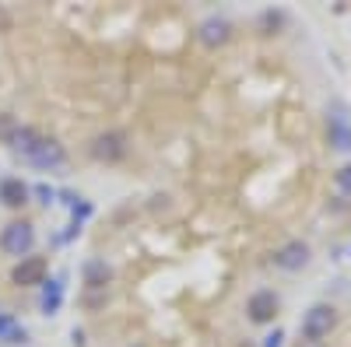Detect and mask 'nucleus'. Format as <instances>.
<instances>
[{"label":"nucleus","instance_id":"f257e3e1","mask_svg":"<svg viewBox=\"0 0 351 347\" xmlns=\"http://www.w3.org/2000/svg\"><path fill=\"white\" fill-rule=\"evenodd\" d=\"M334 326H337V309L327 305V302H316V305L302 316V337H306L309 344H324Z\"/></svg>","mask_w":351,"mask_h":347},{"label":"nucleus","instance_id":"f03ea898","mask_svg":"<svg viewBox=\"0 0 351 347\" xmlns=\"http://www.w3.org/2000/svg\"><path fill=\"white\" fill-rule=\"evenodd\" d=\"M32 246H36V231H32L28 221H11L4 231H0V249H4L8 256L25 259L28 253H32Z\"/></svg>","mask_w":351,"mask_h":347},{"label":"nucleus","instance_id":"7ed1b4c3","mask_svg":"<svg viewBox=\"0 0 351 347\" xmlns=\"http://www.w3.org/2000/svg\"><path fill=\"white\" fill-rule=\"evenodd\" d=\"M25 162H28V165H36V168H60V165L67 162V155H64V148H60L56 140L43 137L36 148L25 155Z\"/></svg>","mask_w":351,"mask_h":347},{"label":"nucleus","instance_id":"20e7f679","mask_svg":"<svg viewBox=\"0 0 351 347\" xmlns=\"http://www.w3.org/2000/svg\"><path fill=\"white\" fill-rule=\"evenodd\" d=\"M46 270H49V264L43 256H25V259H18V267L11 270V281L21 284V287H36V284L46 281Z\"/></svg>","mask_w":351,"mask_h":347},{"label":"nucleus","instance_id":"39448f33","mask_svg":"<svg viewBox=\"0 0 351 347\" xmlns=\"http://www.w3.org/2000/svg\"><path fill=\"white\" fill-rule=\"evenodd\" d=\"M92 155L99 162H120L127 155V137L120 130H109V133H99L95 144H92Z\"/></svg>","mask_w":351,"mask_h":347},{"label":"nucleus","instance_id":"423d86ee","mask_svg":"<svg viewBox=\"0 0 351 347\" xmlns=\"http://www.w3.org/2000/svg\"><path fill=\"white\" fill-rule=\"evenodd\" d=\"M309 264V246L306 242H285L278 253H274V267H281V270H302Z\"/></svg>","mask_w":351,"mask_h":347},{"label":"nucleus","instance_id":"0eeeda50","mask_svg":"<svg viewBox=\"0 0 351 347\" xmlns=\"http://www.w3.org/2000/svg\"><path fill=\"white\" fill-rule=\"evenodd\" d=\"M246 312H250L253 323H271L274 316H278V295H274V292H256V295L250 298Z\"/></svg>","mask_w":351,"mask_h":347},{"label":"nucleus","instance_id":"6e6552de","mask_svg":"<svg viewBox=\"0 0 351 347\" xmlns=\"http://www.w3.org/2000/svg\"><path fill=\"white\" fill-rule=\"evenodd\" d=\"M228 32H232V25L225 21V18H208L200 28H197V39L204 42V46H225L228 42Z\"/></svg>","mask_w":351,"mask_h":347},{"label":"nucleus","instance_id":"1a4fd4ad","mask_svg":"<svg viewBox=\"0 0 351 347\" xmlns=\"http://www.w3.org/2000/svg\"><path fill=\"white\" fill-rule=\"evenodd\" d=\"M0 200H4V207H21L28 204V186L21 179H4L0 183Z\"/></svg>","mask_w":351,"mask_h":347},{"label":"nucleus","instance_id":"9d476101","mask_svg":"<svg viewBox=\"0 0 351 347\" xmlns=\"http://www.w3.org/2000/svg\"><path fill=\"white\" fill-rule=\"evenodd\" d=\"M39 140H43V133H39V130H32V127H18V130H14V137H11V151L25 158V155L32 151Z\"/></svg>","mask_w":351,"mask_h":347},{"label":"nucleus","instance_id":"9b49d317","mask_svg":"<svg viewBox=\"0 0 351 347\" xmlns=\"http://www.w3.org/2000/svg\"><path fill=\"white\" fill-rule=\"evenodd\" d=\"M330 144L337 151H351V127L341 116V109H337V116H330Z\"/></svg>","mask_w":351,"mask_h":347},{"label":"nucleus","instance_id":"f8f14e48","mask_svg":"<svg viewBox=\"0 0 351 347\" xmlns=\"http://www.w3.org/2000/svg\"><path fill=\"white\" fill-rule=\"evenodd\" d=\"M106 281H109V267H106V264H88V284L102 287Z\"/></svg>","mask_w":351,"mask_h":347},{"label":"nucleus","instance_id":"ddd939ff","mask_svg":"<svg viewBox=\"0 0 351 347\" xmlns=\"http://www.w3.org/2000/svg\"><path fill=\"white\" fill-rule=\"evenodd\" d=\"M14 130H18V123L11 120L8 112H0V144H11V137H14Z\"/></svg>","mask_w":351,"mask_h":347},{"label":"nucleus","instance_id":"4468645a","mask_svg":"<svg viewBox=\"0 0 351 347\" xmlns=\"http://www.w3.org/2000/svg\"><path fill=\"white\" fill-rule=\"evenodd\" d=\"M334 183H337L341 193H351V165H341V168L334 172Z\"/></svg>","mask_w":351,"mask_h":347},{"label":"nucleus","instance_id":"2eb2a0df","mask_svg":"<svg viewBox=\"0 0 351 347\" xmlns=\"http://www.w3.org/2000/svg\"><path fill=\"white\" fill-rule=\"evenodd\" d=\"M263 347H281V333H278V330H274V333H271V337H267V344H263Z\"/></svg>","mask_w":351,"mask_h":347}]
</instances>
